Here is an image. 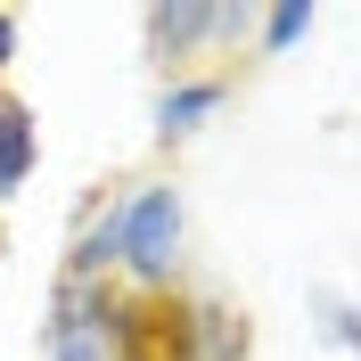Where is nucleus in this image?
<instances>
[{"instance_id":"nucleus-3","label":"nucleus","mask_w":361,"mask_h":361,"mask_svg":"<svg viewBox=\"0 0 361 361\" xmlns=\"http://www.w3.org/2000/svg\"><path fill=\"white\" fill-rule=\"evenodd\" d=\"M255 320L214 288H180L157 304V361H247Z\"/></svg>"},{"instance_id":"nucleus-4","label":"nucleus","mask_w":361,"mask_h":361,"mask_svg":"<svg viewBox=\"0 0 361 361\" xmlns=\"http://www.w3.org/2000/svg\"><path fill=\"white\" fill-rule=\"evenodd\" d=\"M107 295L115 288H58L42 320V361H115L107 337Z\"/></svg>"},{"instance_id":"nucleus-9","label":"nucleus","mask_w":361,"mask_h":361,"mask_svg":"<svg viewBox=\"0 0 361 361\" xmlns=\"http://www.w3.org/2000/svg\"><path fill=\"white\" fill-rule=\"evenodd\" d=\"M320 337L337 345V353H353V345H361V312H353V295H320Z\"/></svg>"},{"instance_id":"nucleus-10","label":"nucleus","mask_w":361,"mask_h":361,"mask_svg":"<svg viewBox=\"0 0 361 361\" xmlns=\"http://www.w3.org/2000/svg\"><path fill=\"white\" fill-rule=\"evenodd\" d=\"M17 42H25V25L8 17V8H0V74H8V58H17Z\"/></svg>"},{"instance_id":"nucleus-7","label":"nucleus","mask_w":361,"mask_h":361,"mask_svg":"<svg viewBox=\"0 0 361 361\" xmlns=\"http://www.w3.org/2000/svg\"><path fill=\"white\" fill-rule=\"evenodd\" d=\"M33 164H42V123L25 99H0V205L33 180Z\"/></svg>"},{"instance_id":"nucleus-8","label":"nucleus","mask_w":361,"mask_h":361,"mask_svg":"<svg viewBox=\"0 0 361 361\" xmlns=\"http://www.w3.org/2000/svg\"><path fill=\"white\" fill-rule=\"evenodd\" d=\"M320 8L312 0H279V8H255V58H288L295 42H312Z\"/></svg>"},{"instance_id":"nucleus-1","label":"nucleus","mask_w":361,"mask_h":361,"mask_svg":"<svg viewBox=\"0 0 361 361\" xmlns=\"http://www.w3.org/2000/svg\"><path fill=\"white\" fill-rule=\"evenodd\" d=\"M115 222H123V271L115 288L140 295V304H164L189 279V205H180L173 180H132L115 189Z\"/></svg>"},{"instance_id":"nucleus-2","label":"nucleus","mask_w":361,"mask_h":361,"mask_svg":"<svg viewBox=\"0 0 361 361\" xmlns=\"http://www.w3.org/2000/svg\"><path fill=\"white\" fill-rule=\"evenodd\" d=\"M222 42H255L247 0H157V8H140V49H148V66L164 82L197 74V58Z\"/></svg>"},{"instance_id":"nucleus-6","label":"nucleus","mask_w":361,"mask_h":361,"mask_svg":"<svg viewBox=\"0 0 361 361\" xmlns=\"http://www.w3.org/2000/svg\"><path fill=\"white\" fill-rule=\"evenodd\" d=\"M222 107H230V74H180V82H164L157 90V148L197 140Z\"/></svg>"},{"instance_id":"nucleus-5","label":"nucleus","mask_w":361,"mask_h":361,"mask_svg":"<svg viewBox=\"0 0 361 361\" xmlns=\"http://www.w3.org/2000/svg\"><path fill=\"white\" fill-rule=\"evenodd\" d=\"M115 271H123V222H115V197L99 189V197H82V214H74L58 288H115Z\"/></svg>"},{"instance_id":"nucleus-11","label":"nucleus","mask_w":361,"mask_h":361,"mask_svg":"<svg viewBox=\"0 0 361 361\" xmlns=\"http://www.w3.org/2000/svg\"><path fill=\"white\" fill-rule=\"evenodd\" d=\"M0 99H8V90H0Z\"/></svg>"}]
</instances>
